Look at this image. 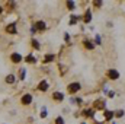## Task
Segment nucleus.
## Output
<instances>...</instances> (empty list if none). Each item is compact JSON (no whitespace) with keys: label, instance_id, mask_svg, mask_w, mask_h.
<instances>
[{"label":"nucleus","instance_id":"nucleus-1","mask_svg":"<svg viewBox=\"0 0 125 124\" xmlns=\"http://www.w3.org/2000/svg\"><path fill=\"white\" fill-rule=\"evenodd\" d=\"M80 83H77V82H74V83H70L68 86H67V89H68V92L70 93H76V92H79L80 91Z\"/></svg>","mask_w":125,"mask_h":124},{"label":"nucleus","instance_id":"nucleus-2","mask_svg":"<svg viewBox=\"0 0 125 124\" xmlns=\"http://www.w3.org/2000/svg\"><path fill=\"white\" fill-rule=\"evenodd\" d=\"M36 89H38V91H41V92H45V91H48V82H47V80H41V82L38 83Z\"/></svg>","mask_w":125,"mask_h":124},{"label":"nucleus","instance_id":"nucleus-3","mask_svg":"<svg viewBox=\"0 0 125 124\" xmlns=\"http://www.w3.org/2000/svg\"><path fill=\"white\" fill-rule=\"evenodd\" d=\"M108 77L109 79H112V80H115V79H118L119 77V73H118V70H114V69H111V70H108Z\"/></svg>","mask_w":125,"mask_h":124},{"label":"nucleus","instance_id":"nucleus-4","mask_svg":"<svg viewBox=\"0 0 125 124\" xmlns=\"http://www.w3.org/2000/svg\"><path fill=\"white\" fill-rule=\"evenodd\" d=\"M21 102H22L23 105H29V104L32 102V95H31V93H26V95H23Z\"/></svg>","mask_w":125,"mask_h":124},{"label":"nucleus","instance_id":"nucleus-5","mask_svg":"<svg viewBox=\"0 0 125 124\" xmlns=\"http://www.w3.org/2000/svg\"><path fill=\"white\" fill-rule=\"evenodd\" d=\"M35 28H36L38 31L44 32L45 29H47V25H45V22H44V21H38V22L35 24Z\"/></svg>","mask_w":125,"mask_h":124},{"label":"nucleus","instance_id":"nucleus-6","mask_svg":"<svg viewBox=\"0 0 125 124\" xmlns=\"http://www.w3.org/2000/svg\"><path fill=\"white\" fill-rule=\"evenodd\" d=\"M10 60L13 63H21L22 62V56H21L19 53H13V54L10 56Z\"/></svg>","mask_w":125,"mask_h":124},{"label":"nucleus","instance_id":"nucleus-7","mask_svg":"<svg viewBox=\"0 0 125 124\" xmlns=\"http://www.w3.org/2000/svg\"><path fill=\"white\" fill-rule=\"evenodd\" d=\"M6 32H7V34H16V25H15V24H10V25H7V26H6Z\"/></svg>","mask_w":125,"mask_h":124},{"label":"nucleus","instance_id":"nucleus-8","mask_svg":"<svg viewBox=\"0 0 125 124\" xmlns=\"http://www.w3.org/2000/svg\"><path fill=\"white\" fill-rule=\"evenodd\" d=\"M93 107L96 108V110H102V108L105 107V101H102V99H97V101L93 104Z\"/></svg>","mask_w":125,"mask_h":124},{"label":"nucleus","instance_id":"nucleus-9","mask_svg":"<svg viewBox=\"0 0 125 124\" xmlns=\"http://www.w3.org/2000/svg\"><path fill=\"white\" fill-rule=\"evenodd\" d=\"M52 99H55V101H60L61 102L62 99H64V95L61 92H54L52 93Z\"/></svg>","mask_w":125,"mask_h":124},{"label":"nucleus","instance_id":"nucleus-10","mask_svg":"<svg viewBox=\"0 0 125 124\" xmlns=\"http://www.w3.org/2000/svg\"><path fill=\"white\" fill-rule=\"evenodd\" d=\"M15 80H16V76L15 74H7L6 76V83L12 85V83H15Z\"/></svg>","mask_w":125,"mask_h":124},{"label":"nucleus","instance_id":"nucleus-11","mask_svg":"<svg viewBox=\"0 0 125 124\" xmlns=\"http://www.w3.org/2000/svg\"><path fill=\"white\" fill-rule=\"evenodd\" d=\"M92 21V13H90V10H86V13H84V22H90Z\"/></svg>","mask_w":125,"mask_h":124},{"label":"nucleus","instance_id":"nucleus-12","mask_svg":"<svg viewBox=\"0 0 125 124\" xmlns=\"http://www.w3.org/2000/svg\"><path fill=\"white\" fill-rule=\"evenodd\" d=\"M25 62H26V63H36V59H35L32 54H29L28 57H25Z\"/></svg>","mask_w":125,"mask_h":124},{"label":"nucleus","instance_id":"nucleus-13","mask_svg":"<svg viewBox=\"0 0 125 124\" xmlns=\"http://www.w3.org/2000/svg\"><path fill=\"white\" fill-rule=\"evenodd\" d=\"M84 47H86L87 50H93V48H94V44H92L90 41H84Z\"/></svg>","mask_w":125,"mask_h":124},{"label":"nucleus","instance_id":"nucleus-14","mask_svg":"<svg viewBox=\"0 0 125 124\" xmlns=\"http://www.w3.org/2000/svg\"><path fill=\"white\" fill-rule=\"evenodd\" d=\"M112 117H114V112L112 111H105V118L106 120H112Z\"/></svg>","mask_w":125,"mask_h":124},{"label":"nucleus","instance_id":"nucleus-15","mask_svg":"<svg viewBox=\"0 0 125 124\" xmlns=\"http://www.w3.org/2000/svg\"><path fill=\"white\" fill-rule=\"evenodd\" d=\"M52 60H54V56H52V54H50V56H45V59H44V62H45V63L52 62Z\"/></svg>","mask_w":125,"mask_h":124},{"label":"nucleus","instance_id":"nucleus-16","mask_svg":"<svg viewBox=\"0 0 125 124\" xmlns=\"http://www.w3.org/2000/svg\"><path fill=\"white\" fill-rule=\"evenodd\" d=\"M74 6H76V4H74V1H67V7H68L70 10H73V9H74Z\"/></svg>","mask_w":125,"mask_h":124},{"label":"nucleus","instance_id":"nucleus-17","mask_svg":"<svg viewBox=\"0 0 125 124\" xmlns=\"http://www.w3.org/2000/svg\"><path fill=\"white\" fill-rule=\"evenodd\" d=\"M55 124H64V118L62 117H57L55 118Z\"/></svg>","mask_w":125,"mask_h":124},{"label":"nucleus","instance_id":"nucleus-18","mask_svg":"<svg viewBox=\"0 0 125 124\" xmlns=\"http://www.w3.org/2000/svg\"><path fill=\"white\" fill-rule=\"evenodd\" d=\"M32 47H33V48H36V50L39 48V44H38V41H36V39H32Z\"/></svg>","mask_w":125,"mask_h":124},{"label":"nucleus","instance_id":"nucleus-19","mask_svg":"<svg viewBox=\"0 0 125 124\" xmlns=\"http://www.w3.org/2000/svg\"><path fill=\"white\" fill-rule=\"evenodd\" d=\"M25 76H26V72H25V69H21V79H25Z\"/></svg>","mask_w":125,"mask_h":124},{"label":"nucleus","instance_id":"nucleus-20","mask_svg":"<svg viewBox=\"0 0 125 124\" xmlns=\"http://www.w3.org/2000/svg\"><path fill=\"white\" fill-rule=\"evenodd\" d=\"M115 115L119 118V117H122V115H124V111H122V110H119V111H116V112H115Z\"/></svg>","mask_w":125,"mask_h":124},{"label":"nucleus","instance_id":"nucleus-21","mask_svg":"<svg viewBox=\"0 0 125 124\" xmlns=\"http://www.w3.org/2000/svg\"><path fill=\"white\" fill-rule=\"evenodd\" d=\"M76 22H77V18H76V16H73V18L70 19V25H74Z\"/></svg>","mask_w":125,"mask_h":124},{"label":"nucleus","instance_id":"nucleus-22","mask_svg":"<svg viewBox=\"0 0 125 124\" xmlns=\"http://www.w3.org/2000/svg\"><path fill=\"white\" fill-rule=\"evenodd\" d=\"M41 117H42V118H45V117H47V110H45V108H42V112H41Z\"/></svg>","mask_w":125,"mask_h":124},{"label":"nucleus","instance_id":"nucleus-23","mask_svg":"<svg viewBox=\"0 0 125 124\" xmlns=\"http://www.w3.org/2000/svg\"><path fill=\"white\" fill-rule=\"evenodd\" d=\"M93 4H94V6H97V7H100L103 3H102V1H93Z\"/></svg>","mask_w":125,"mask_h":124},{"label":"nucleus","instance_id":"nucleus-24","mask_svg":"<svg viewBox=\"0 0 125 124\" xmlns=\"http://www.w3.org/2000/svg\"><path fill=\"white\" fill-rule=\"evenodd\" d=\"M1 12H3V7H1V6H0V15H1Z\"/></svg>","mask_w":125,"mask_h":124}]
</instances>
